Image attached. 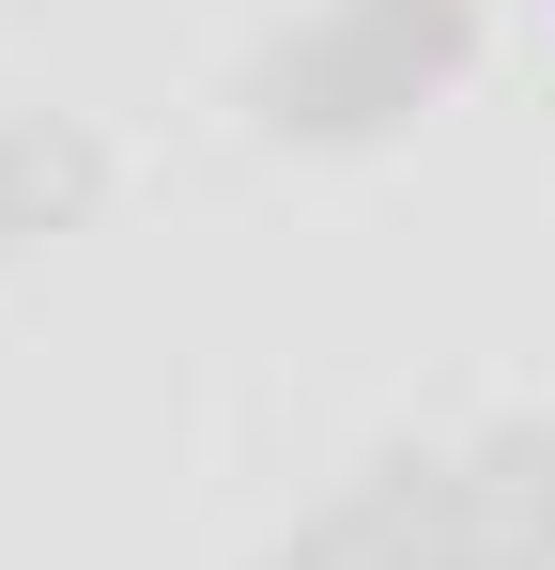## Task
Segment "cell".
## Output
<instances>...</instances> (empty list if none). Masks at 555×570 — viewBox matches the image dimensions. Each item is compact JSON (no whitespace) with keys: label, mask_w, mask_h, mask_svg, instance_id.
Returning <instances> with one entry per match:
<instances>
[{"label":"cell","mask_w":555,"mask_h":570,"mask_svg":"<svg viewBox=\"0 0 555 570\" xmlns=\"http://www.w3.org/2000/svg\"><path fill=\"white\" fill-rule=\"evenodd\" d=\"M463 478H478V570H555V416L478 432Z\"/></svg>","instance_id":"obj_3"},{"label":"cell","mask_w":555,"mask_h":570,"mask_svg":"<svg viewBox=\"0 0 555 570\" xmlns=\"http://www.w3.org/2000/svg\"><path fill=\"white\" fill-rule=\"evenodd\" d=\"M263 570H386V556H370V524H356V509H324V524H293Z\"/></svg>","instance_id":"obj_5"},{"label":"cell","mask_w":555,"mask_h":570,"mask_svg":"<svg viewBox=\"0 0 555 570\" xmlns=\"http://www.w3.org/2000/svg\"><path fill=\"white\" fill-rule=\"evenodd\" d=\"M463 62H478V0H309L263 62H247V124L340 155V139L417 124Z\"/></svg>","instance_id":"obj_1"},{"label":"cell","mask_w":555,"mask_h":570,"mask_svg":"<svg viewBox=\"0 0 555 570\" xmlns=\"http://www.w3.org/2000/svg\"><path fill=\"white\" fill-rule=\"evenodd\" d=\"M93 200H108L93 124H0V263H16L31 232H78Z\"/></svg>","instance_id":"obj_4"},{"label":"cell","mask_w":555,"mask_h":570,"mask_svg":"<svg viewBox=\"0 0 555 570\" xmlns=\"http://www.w3.org/2000/svg\"><path fill=\"white\" fill-rule=\"evenodd\" d=\"M340 509L370 524L386 570H478V478H463V448H386Z\"/></svg>","instance_id":"obj_2"}]
</instances>
